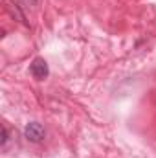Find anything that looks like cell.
I'll return each mask as SVG.
<instances>
[{"mask_svg": "<svg viewBox=\"0 0 156 158\" xmlns=\"http://www.w3.org/2000/svg\"><path fill=\"white\" fill-rule=\"evenodd\" d=\"M24 136H26L28 142L40 143V142H44V138H46V131H44V127L40 125L39 121H30V123L24 127Z\"/></svg>", "mask_w": 156, "mask_h": 158, "instance_id": "obj_1", "label": "cell"}, {"mask_svg": "<svg viewBox=\"0 0 156 158\" xmlns=\"http://www.w3.org/2000/svg\"><path fill=\"white\" fill-rule=\"evenodd\" d=\"M30 72H31V76L37 79V81L46 79V77H48V74H50L48 63H46L42 57H35V59L31 61V64H30Z\"/></svg>", "mask_w": 156, "mask_h": 158, "instance_id": "obj_2", "label": "cell"}, {"mask_svg": "<svg viewBox=\"0 0 156 158\" xmlns=\"http://www.w3.org/2000/svg\"><path fill=\"white\" fill-rule=\"evenodd\" d=\"M9 11H11L13 19H15V20H18L22 26H30V24H28V20H26V15H24L22 6H20V2H18V0H17V2H13V4L9 6Z\"/></svg>", "mask_w": 156, "mask_h": 158, "instance_id": "obj_3", "label": "cell"}, {"mask_svg": "<svg viewBox=\"0 0 156 158\" xmlns=\"http://www.w3.org/2000/svg\"><path fill=\"white\" fill-rule=\"evenodd\" d=\"M7 142H9V131H7V127L4 125V127H2V147H6Z\"/></svg>", "mask_w": 156, "mask_h": 158, "instance_id": "obj_4", "label": "cell"}, {"mask_svg": "<svg viewBox=\"0 0 156 158\" xmlns=\"http://www.w3.org/2000/svg\"><path fill=\"white\" fill-rule=\"evenodd\" d=\"M18 2H20V6H22V7H26V9H28V7H30V9H33V7L37 6V0H18Z\"/></svg>", "mask_w": 156, "mask_h": 158, "instance_id": "obj_5", "label": "cell"}]
</instances>
